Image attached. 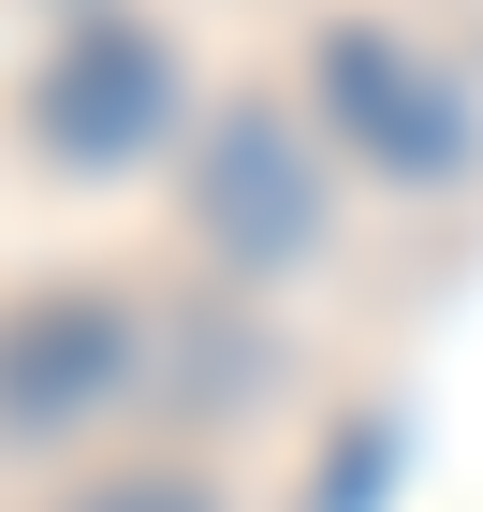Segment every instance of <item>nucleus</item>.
<instances>
[{"label": "nucleus", "instance_id": "1", "mask_svg": "<svg viewBox=\"0 0 483 512\" xmlns=\"http://www.w3.org/2000/svg\"><path fill=\"white\" fill-rule=\"evenodd\" d=\"M132 293L103 278H30V293H0V454H44V439L103 425L132 395Z\"/></svg>", "mask_w": 483, "mask_h": 512}, {"label": "nucleus", "instance_id": "2", "mask_svg": "<svg viewBox=\"0 0 483 512\" xmlns=\"http://www.w3.org/2000/svg\"><path fill=\"white\" fill-rule=\"evenodd\" d=\"M191 235L220 249L235 278H279L322 249V147L293 132V103H220V118L191 132Z\"/></svg>", "mask_w": 483, "mask_h": 512}, {"label": "nucleus", "instance_id": "3", "mask_svg": "<svg viewBox=\"0 0 483 512\" xmlns=\"http://www.w3.org/2000/svg\"><path fill=\"white\" fill-rule=\"evenodd\" d=\"M308 88H322V118H337V147H366L381 176H410V191H440V176H469V88L425 59V44L396 30H322L308 44Z\"/></svg>", "mask_w": 483, "mask_h": 512}, {"label": "nucleus", "instance_id": "4", "mask_svg": "<svg viewBox=\"0 0 483 512\" xmlns=\"http://www.w3.org/2000/svg\"><path fill=\"white\" fill-rule=\"evenodd\" d=\"M161 118H176V59H161V30H132V15H88V30L30 74L44 161H132Z\"/></svg>", "mask_w": 483, "mask_h": 512}, {"label": "nucleus", "instance_id": "5", "mask_svg": "<svg viewBox=\"0 0 483 512\" xmlns=\"http://www.w3.org/2000/svg\"><path fill=\"white\" fill-rule=\"evenodd\" d=\"M74 512H220V483H191V469H103Z\"/></svg>", "mask_w": 483, "mask_h": 512}]
</instances>
